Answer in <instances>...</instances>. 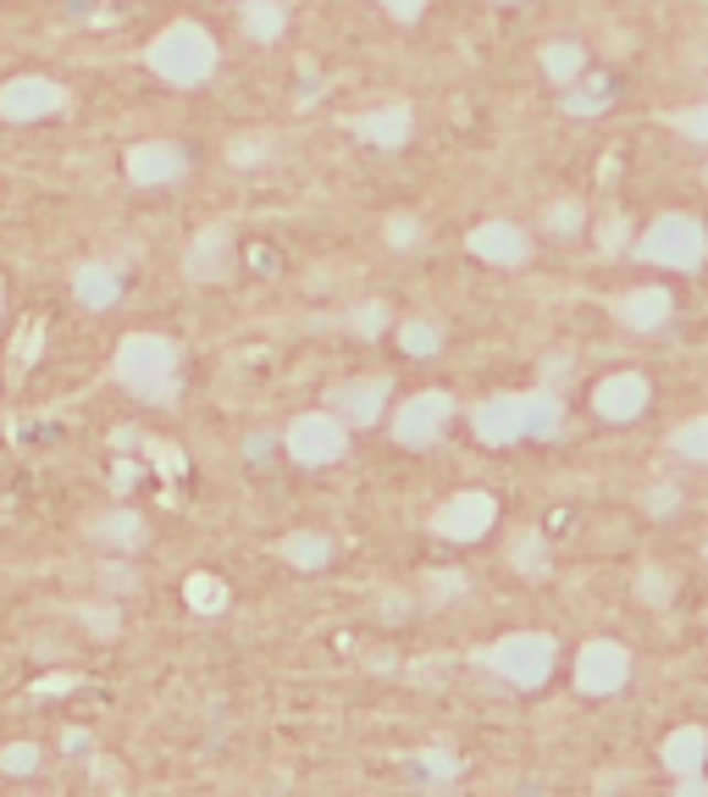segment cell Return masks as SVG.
I'll return each instance as SVG.
<instances>
[{"instance_id":"cell-13","label":"cell","mask_w":708,"mask_h":797,"mask_svg":"<svg viewBox=\"0 0 708 797\" xmlns=\"http://www.w3.org/2000/svg\"><path fill=\"white\" fill-rule=\"evenodd\" d=\"M465 249H471L476 261H487V266H521V261L532 255V238H526L515 222H482V227H471Z\"/></svg>"},{"instance_id":"cell-2","label":"cell","mask_w":708,"mask_h":797,"mask_svg":"<svg viewBox=\"0 0 708 797\" xmlns=\"http://www.w3.org/2000/svg\"><path fill=\"white\" fill-rule=\"evenodd\" d=\"M144 62H150L155 78H167L178 89H194V84H205L216 73V40L200 23H172V29L155 34V45L144 51Z\"/></svg>"},{"instance_id":"cell-16","label":"cell","mask_w":708,"mask_h":797,"mask_svg":"<svg viewBox=\"0 0 708 797\" xmlns=\"http://www.w3.org/2000/svg\"><path fill=\"white\" fill-rule=\"evenodd\" d=\"M410 128H416V111H410L405 100L377 106V111H366L361 123H354V134H361L366 145H377V150H399V145H410Z\"/></svg>"},{"instance_id":"cell-21","label":"cell","mask_w":708,"mask_h":797,"mask_svg":"<svg viewBox=\"0 0 708 797\" xmlns=\"http://www.w3.org/2000/svg\"><path fill=\"white\" fill-rule=\"evenodd\" d=\"M277 554H282L288 565H299V571H321V565L332 560V543H326V532H288V538L277 543Z\"/></svg>"},{"instance_id":"cell-27","label":"cell","mask_w":708,"mask_h":797,"mask_svg":"<svg viewBox=\"0 0 708 797\" xmlns=\"http://www.w3.org/2000/svg\"><path fill=\"white\" fill-rule=\"evenodd\" d=\"M399 349L416 354V360H432V354L443 349V332H438L432 321H399Z\"/></svg>"},{"instance_id":"cell-47","label":"cell","mask_w":708,"mask_h":797,"mask_svg":"<svg viewBox=\"0 0 708 797\" xmlns=\"http://www.w3.org/2000/svg\"><path fill=\"white\" fill-rule=\"evenodd\" d=\"M702 560H708V549H702Z\"/></svg>"},{"instance_id":"cell-7","label":"cell","mask_w":708,"mask_h":797,"mask_svg":"<svg viewBox=\"0 0 708 797\" xmlns=\"http://www.w3.org/2000/svg\"><path fill=\"white\" fill-rule=\"evenodd\" d=\"M493 521H498V499H493V493L465 488V493L443 499V510L432 516V532H438V538H449V543H476V538H482Z\"/></svg>"},{"instance_id":"cell-19","label":"cell","mask_w":708,"mask_h":797,"mask_svg":"<svg viewBox=\"0 0 708 797\" xmlns=\"http://www.w3.org/2000/svg\"><path fill=\"white\" fill-rule=\"evenodd\" d=\"M708 764V731L702 725H680L675 736H664V769L675 775H691Z\"/></svg>"},{"instance_id":"cell-42","label":"cell","mask_w":708,"mask_h":797,"mask_svg":"<svg viewBox=\"0 0 708 797\" xmlns=\"http://www.w3.org/2000/svg\"><path fill=\"white\" fill-rule=\"evenodd\" d=\"M260 150H266V139H233V150H227V156H233V161H255Z\"/></svg>"},{"instance_id":"cell-41","label":"cell","mask_w":708,"mask_h":797,"mask_svg":"<svg viewBox=\"0 0 708 797\" xmlns=\"http://www.w3.org/2000/svg\"><path fill=\"white\" fill-rule=\"evenodd\" d=\"M150 455H155V466H161L167 477H178V471H183V455H178V449H167V444H155Z\"/></svg>"},{"instance_id":"cell-18","label":"cell","mask_w":708,"mask_h":797,"mask_svg":"<svg viewBox=\"0 0 708 797\" xmlns=\"http://www.w3.org/2000/svg\"><path fill=\"white\" fill-rule=\"evenodd\" d=\"M73 294H78V305H84V310H111V305H117V294H122V277H117L111 266L89 261V266H78Z\"/></svg>"},{"instance_id":"cell-38","label":"cell","mask_w":708,"mask_h":797,"mask_svg":"<svg viewBox=\"0 0 708 797\" xmlns=\"http://www.w3.org/2000/svg\"><path fill=\"white\" fill-rule=\"evenodd\" d=\"M565 106H570V111H581V117H592V111H603V84H592V95H570Z\"/></svg>"},{"instance_id":"cell-37","label":"cell","mask_w":708,"mask_h":797,"mask_svg":"<svg viewBox=\"0 0 708 797\" xmlns=\"http://www.w3.org/2000/svg\"><path fill=\"white\" fill-rule=\"evenodd\" d=\"M388 7V18H399V23H416L421 12H427V0H383Z\"/></svg>"},{"instance_id":"cell-20","label":"cell","mask_w":708,"mask_h":797,"mask_svg":"<svg viewBox=\"0 0 708 797\" xmlns=\"http://www.w3.org/2000/svg\"><path fill=\"white\" fill-rule=\"evenodd\" d=\"M521 416H526V438H554L565 427V405L554 393H521Z\"/></svg>"},{"instance_id":"cell-15","label":"cell","mask_w":708,"mask_h":797,"mask_svg":"<svg viewBox=\"0 0 708 797\" xmlns=\"http://www.w3.org/2000/svg\"><path fill=\"white\" fill-rule=\"evenodd\" d=\"M233 272V227L227 222H211L194 244H189V277L194 283H222Z\"/></svg>"},{"instance_id":"cell-26","label":"cell","mask_w":708,"mask_h":797,"mask_svg":"<svg viewBox=\"0 0 708 797\" xmlns=\"http://www.w3.org/2000/svg\"><path fill=\"white\" fill-rule=\"evenodd\" d=\"M669 444H675V455H680V460H691V466H708V416H691V422H680Z\"/></svg>"},{"instance_id":"cell-45","label":"cell","mask_w":708,"mask_h":797,"mask_svg":"<svg viewBox=\"0 0 708 797\" xmlns=\"http://www.w3.org/2000/svg\"><path fill=\"white\" fill-rule=\"evenodd\" d=\"M73 687V676H51V681H40V692H67Z\"/></svg>"},{"instance_id":"cell-23","label":"cell","mask_w":708,"mask_h":797,"mask_svg":"<svg viewBox=\"0 0 708 797\" xmlns=\"http://www.w3.org/2000/svg\"><path fill=\"white\" fill-rule=\"evenodd\" d=\"M581 67H587L581 45H570V40H554V45H543V73H548L554 84H576V78H581Z\"/></svg>"},{"instance_id":"cell-34","label":"cell","mask_w":708,"mask_h":797,"mask_svg":"<svg viewBox=\"0 0 708 797\" xmlns=\"http://www.w3.org/2000/svg\"><path fill=\"white\" fill-rule=\"evenodd\" d=\"M388 327V305H361V316H354V332L361 338H377Z\"/></svg>"},{"instance_id":"cell-40","label":"cell","mask_w":708,"mask_h":797,"mask_svg":"<svg viewBox=\"0 0 708 797\" xmlns=\"http://www.w3.org/2000/svg\"><path fill=\"white\" fill-rule=\"evenodd\" d=\"M675 504H680V493H675V488H653V493H647V510H653V516H669Z\"/></svg>"},{"instance_id":"cell-46","label":"cell","mask_w":708,"mask_h":797,"mask_svg":"<svg viewBox=\"0 0 708 797\" xmlns=\"http://www.w3.org/2000/svg\"><path fill=\"white\" fill-rule=\"evenodd\" d=\"M0 299H7V288H0Z\"/></svg>"},{"instance_id":"cell-12","label":"cell","mask_w":708,"mask_h":797,"mask_svg":"<svg viewBox=\"0 0 708 797\" xmlns=\"http://www.w3.org/2000/svg\"><path fill=\"white\" fill-rule=\"evenodd\" d=\"M383 405H388V376H361V382L332 387V411L343 416V427H372V422H383Z\"/></svg>"},{"instance_id":"cell-43","label":"cell","mask_w":708,"mask_h":797,"mask_svg":"<svg viewBox=\"0 0 708 797\" xmlns=\"http://www.w3.org/2000/svg\"><path fill=\"white\" fill-rule=\"evenodd\" d=\"M625 233H631V227H625V216H614V222L603 227V249H620V244H625Z\"/></svg>"},{"instance_id":"cell-24","label":"cell","mask_w":708,"mask_h":797,"mask_svg":"<svg viewBox=\"0 0 708 797\" xmlns=\"http://www.w3.org/2000/svg\"><path fill=\"white\" fill-rule=\"evenodd\" d=\"M183 598H189V609H200V615H222V609H227V587H222V576H211V571H194V576L183 582Z\"/></svg>"},{"instance_id":"cell-31","label":"cell","mask_w":708,"mask_h":797,"mask_svg":"<svg viewBox=\"0 0 708 797\" xmlns=\"http://www.w3.org/2000/svg\"><path fill=\"white\" fill-rule=\"evenodd\" d=\"M669 128H675V134H686V139H697V145H708V100H702V106L675 111V117H669Z\"/></svg>"},{"instance_id":"cell-39","label":"cell","mask_w":708,"mask_h":797,"mask_svg":"<svg viewBox=\"0 0 708 797\" xmlns=\"http://www.w3.org/2000/svg\"><path fill=\"white\" fill-rule=\"evenodd\" d=\"M421 764H427V775H443V780H449V775L460 769V758H454V753H438V747H432V753H427Z\"/></svg>"},{"instance_id":"cell-33","label":"cell","mask_w":708,"mask_h":797,"mask_svg":"<svg viewBox=\"0 0 708 797\" xmlns=\"http://www.w3.org/2000/svg\"><path fill=\"white\" fill-rule=\"evenodd\" d=\"M576 227H581V205H576V200H559V205H548V233L570 238Z\"/></svg>"},{"instance_id":"cell-30","label":"cell","mask_w":708,"mask_h":797,"mask_svg":"<svg viewBox=\"0 0 708 797\" xmlns=\"http://www.w3.org/2000/svg\"><path fill=\"white\" fill-rule=\"evenodd\" d=\"M40 769V747L34 742H12L7 753H0V775H34Z\"/></svg>"},{"instance_id":"cell-28","label":"cell","mask_w":708,"mask_h":797,"mask_svg":"<svg viewBox=\"0 0 708 797\" xmlns=\"http://www.w3.org/2000/svg\"><path fill=\"white\" fill-rule=\"evenodd\" d=\"M509 565H515L521 576H543V571H548V543H543L537 532H521V538L509 543Z\"/></svg>"},{"instance_id":"cell-11","label":"cell","mask_w":708,"mask_h":797,"mask_svg":"<svg viewBox=\"0 0 708 797\" xmlns=\"http://www.w3.org/2000/svg\"><path fill=\"white\" fill-rule=\"evenodd\" d=\"M471 427H476V438H482L487 449H509V444H521V438H526L521 393H493V398H482L476 416H471Z\"/></svg>"},{"instance_id":"cell-36","label":"cell","mask_w":708,"mask_h":797,"mask_svg":"<svg viewBox=\"0 0 708 797\" xmlns=\"http://www.w3.org/2000/svg\"><path fill=\"white\" fill-rule=\"evenodd\" d=\"M84 620L95 637H117V609H84Z\"/></svg>"},{"instance_id":"cell-17","label":"cell","mask_w":708,"mask_h":797,"mask_svg":"<svg viewBox=\"0 0 708 797\" xmlns=\"http://www.w3.org/2000/svg\"><path fill=\"white\" fill-rule=\"evenodd\" d=\"M669 310H675V299H669L664 288H631V294H620V305H614L620 327H631V332H658V327L669 321Z\"/></svg>"},{"instance_id":"cell-10","label":"cell","mask_w":708,"mask_h":797,"mask_svg":"<svg viewBox=\"0 0 708 797\" xmlns=\"http://www.w3.org/2000/svg\"><path fill=\"white\" fill-rule=\"evenodd\" d=\"M647 398H653V387H647L642 371H614L592 387V405H598L603 422H636L647 411Z\"/></svg>"},{"instance_id":"cell-44","label":"cell","mask_w":708,"mask_h":797,"mask_svg":"<svg viewBox=\"0 0 708 797\" xmlns=\"http://www.w3.org/2000/svg\"><path fill=\"white\" fill-rule=\"evenodd\" d=\"M675 786H680V797H702V791H708V780H702L697 769H691V775H680Z\"/></svg>"},{"instance_id":"cell-29","label":"cell","mask_w":708,"mask_h":797,"mask_svg":"<svg viewBox=\"0 0 708 797\" xmlns=\"http://www.w3.org/2000/svg\"><path fill=\"white\" fill-rule=\"evenodd\" d=\"M636 598H642V604H653V609H658V604H669V598H675V571L647 565V571L636 576Z\"/></svg>"},{"instance_id":"cell-5","label":"cell","mask_w":708,"mask_h":797,"mask_svg":"<svg viewBox=\"0 0 708 797\" xmlns=\"http://www.w3.org/2000/svg\"><path fill=\"white\" fill-rule=\"evenodd\" d=\"M449 416H454V398H449L443 387H427V393H416V398H405V405H399V416H394V444H405V449H432V444L443 438Z\"/></svg>"},{"instance_id":"cell-1","label":"cell","mask_w":708,"mask_h":797,"mask_svg":"<svg viewBox=\"0 0 708 797\" xmlns=\"http://www.w3.org/2000/svg\"><path fill=\"white\" fill-rule=\"evenodd\" d=\"M117 382L150 405H178V349L161 332H128L117 343Z\"/></svg>"},{"instance_id":"cell-9","label":"cell","mask_w":708,"mask_h":797,"mask_svg":"<svg viewBox=\"0 0 708 797\" xmlns=\"http://www.w3.org/2000/svg\"><path fill=\"white\" fill-rule=\"evenodd\" d=\"M62 106H67V95L51 78H12V84H0V117H7V123H40V117H51Z\"/></svg>"},{"instance_id":"cell-3","label":"cell","mask_w":708,"mask_h":797,"mask_svg":"<svg viewBox=\"0 0 708 797\" xmlns=\"http://www.w3.org/2000/svg\"><path fill=\"white\" fill-rule=\"evenodd\" d=\"M636 255L653 261V266H669V272H697L702 255H708V233H702L697 216L669 211V216H658V222L636 238Z\"/></svg>"},{"instance_id":"cell-32","label":"cell","mask_w":708,"mask_h":797,"mask_svg":"<svg viewBox=\"0 0 708 797\" xmlns=\"http://www.w3.org/2000/svg\"><path fill=\"white\" fill-rule=\"evenodd\" d=\"M40 338H45V321H29V327L12 338V360H18V365H34V360H40Z\"/></svg>"},{"instance_id":"cell-25","label":"cell","mask_w":708,"mask_h":797,"mask_svg":"<svg viewBox=\"0 0 708 797\" xmlns=\"http://www.w3.org/2000/svg\"><path fill=\"white\" fill-rule=\"evenodd\" d=\"M95 538L111 543V549H139V543H144V521H139L133 510H117V516H106V521L95 527Z\"/></svg>"},{"instance_id":"cell-6","label":"cell","mask_w":708,"mask_h":797,"mask_svg":"<svg viewBox=\"0 0 708 797\" xmlns=\"http://www.w3.org/2000/svg\"><path fill=\"white\" fill-rule=\"evenodd\" d=\"M288 455L299 460V466H332V460H343V449H348V427H343V416H326V411H310V416H299L293 427H288Z\"/></svg>"},{"instance_id":"cell-22","label":"cell","mask_w":708,"mask_h":797,"mask_svg":"<svg viewBox=\"0 0 708 797\" xmlns=\"http://www.w3.org/2000/svg\"><path fill=\"white\" fill-rule=\"evenodd\" d=\"M282 29H288V12L277 7V0H244V34H249V40L271 45Z\"/></svg>"},{"instance_id":"cell-35","label":"cell","mask_w":708,"mask_h":797,"mask_svg":"<svg viewBox=\"0 0 708 797\" xmlns=\"http://www.w3.org/2000/svg\"><path fill=\"white\" fill-rule=\"evenodd\" d=\"M416 238H421L416 216H394V222H388V244H416Z\"/></svg>"},{"instance_id":"cell-8","label":"cell","mask_w":708,"mask_h":797,"mask_svg":"<svg viewBox=\"0 0 708 797\" xmlns=\"http://www.w3.org/2000/svg\"><path fill=\"white\" fill-rule=\"evenodd\" d=\"M625 681H631V653H625L620 642L598 637V642L581 648V659H576V687H581L587 698H609V692H620Z\"/></svg>"},{"instance_id":"cell-4","label":"cell","mask_w":708,"mask_h":797,"mask_svg":"<svg viewBox=\"0 0 708 797\" xmlns=\"http://www.w3.org/2000/svg\"><path fill=\"white\" fill-rule=\"evenodd\" d=\"M482 665H493L509 687H543L554 676V637L548 631H509L487 648Z\"/></svg>"},{"instance_id":"cell-14","label":"cell","mask_w":708,"mask_h":797,"mask_svg":"<svg viewBox=\"0 0 708 797\" xmlns=\"http://www.w3.org/2000/svg\"><path fill=\"white\" fill-rule=\"evenodd\" d=\"M183 172H189V161H183V150H178V145L150 139V145H133V150H128V178H133V183H144V189L178 183Z\"/></svg>"}]
</instances>
